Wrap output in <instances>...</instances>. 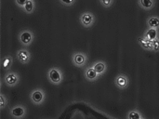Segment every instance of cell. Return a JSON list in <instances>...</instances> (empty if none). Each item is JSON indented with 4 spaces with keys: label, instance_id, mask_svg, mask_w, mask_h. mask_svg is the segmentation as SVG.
<instances>
[{
    "label": "cell",
    "instance_id": "7",
    "mask_svg": "<svg viewBox=\"0 0 159 119\" xmlns=\"http://www.w3.org/2000/svg\"><path fill=\"white\" fill-rule=\"evenodd\" d=\"M50 77L53 82H59L60 79H61V76H60V73L57 71V70L53 69L50 72Z\"/></svg>",
    "mask_w": 159,
    "mask_h": 119
},
{
    "label": "cell",
    "instance_id": "14",
    "mask_svg": "<svg viewBox=\"0 0 159 119\" xmlns=\"http://www.w3.org/2000/svg\"><path fill=\"white\" fill-rule=\"evenodd\" d=\"M6 80H7V82H8V84H10V85H12V84H14V83L17 82V77H16V76H14V74H8V76H7Z\"/></svg>",
    "mask_w": 159,
    "mask_h": 119
},
{
    "label": "cell",
    "instance_id": "13",
    "mask_svg": "<svg viewBox=\"0 0 159 119\" xmlns=\"http://www.w3.org/2000/svg\"><path fill=\"white\" fill-rule=\"evenodd\" d=\"M33 100L34 101H36V102H38V101H40L43 98V95L40 91H34L33 93Z\"/></svg>",
    "mask_w": 159,
    "mask_h": 119
},
{
    "label": "cell",
    "instance_id": "18",
    "mask_svg": "<svg viewBox=\"0 0 159 119\" xmlns=\"http://www.w3.org/2000/svg\"><path fill=\"white\" fill-rule=\"evenodd\" d=\"M100 3L106 7H110L114 3V1L113 0H103V1H100Z\"/></svg>",
    "mask_w": 159,
    "mask_h": 119
},
{
    "label": "cell",
    "instance_id": "16",
    "mask_svg": "<svg viewBox=\"0 0 159 119\" xmlns=\"http://www.w3.org/2000/svg\"><path fill=\"white\" fill-rule=\"evenodd\" d=\"M152 50L159 51V39L156 38V40L152 41Z\"/></svg>",
    "mask_w": 159,
    "mask_h": 119
},
{
    "label": "cell",
    "instance_id": "1",
    "mask_svg": "<svg viewBox=\"0 0 159 119\" xmlns=\"http://www.w3.org/2000/svg\"><path fill=\"white\" fill-rule=\"evenodd\" d=\"M116 84L120 89H126L129 85V78L125 74H118L116 77Z\"/></svg>",
    "mask_w": 159,
    "mask_h": 119
},
{
    "label": "cell",
    "instance_id": "5",
    "mask_svg": "<svg viewBox=\"0 0 159 119\" xmlns=\"http://www.w3.org/2000/svg\"><path fill=\"white\" fill-rule=\"evenodd\" d=\"M81 21L84 25L89 26L93 21V16H92L91 13H85V14H83Z\"/></svg>",
    "mask_w": 159,
    "mask_h": 119
},
{
    "label": "cell",
    "instance_id": "4",
    "mask_svg": "<svg viewBox=\"0 0 159 119\" xmlns=\"http://www.w3.org/2000/svg\"><path fill=\"white\" fill-rule=\"evenodd\" d=\"M147 23L149 28H153V29H158L159 28V18L156 16H153L151 18H149L147 21Z\"/></svg>",
    "mask_w": 159,
    "mask_h": 119
},
{
    "label": "cell",
    "instance_id": "21",
    "mask_svg": "<svg viewBox=\"0 0 159 119\" xmlns=\"http://www.w3.org/2000/svg\"><path fill=\"white\" fill-rule=\"evenodd\" d=\"M64 3H72V1H63Z\"/></svg>",
    "mask_w": 159,
    "mask_h": 119
},
{
    "label": "cell",
    "instance_id": "6",
    "mask_svg": "<svg viewBox=\"0 0 159 119\" xmlns=\"http://www.w3.org/2000/svg\"><path fill=\"white\" fill-rule=\"evenodd\" d=\"M93 69L95 70L97 74H103V73L105 71V69H106V65H105L104 63H101V61H99V63H97L94 65Z\"/></svg>",
    "mask_w": 159,
    "mask_h": 119
},
{
    "label": "cell",
    "instance_id": "10",
    "mask_svg": "<svg viewBox=\"0 0 159 119\" xmlns=\"http://www.w3.org/2000/svg\"><path fill=\"white\" fill-rule=\"evenodd\" d=\"M74 61H76V63L78 65L83 64L85 63V56L83 54H76L74 56Z\"/></svg>",
    "mask_w": 159,
    "mask_h": 119
},
{
    "label": "cell",
    "instance_id": "19",
    "mask_svg": "<svg viewBox=\"0 0 159 119\" xmlns=\"http://www.w3.org/2000/svg\"><path fill=\"white\" fill-rule=\"evenodd\" d=\"M10 59H7V60L5 61V63H4V66H5V67H8V65H10Z\"/></svg>",
    "mask_w": 159,
    "mask_h": 119
},
{
    "label": "cell",
    "instance_id": "17",
    "mask_svg": "<svg viewBox=\"0 0 159 119\" xmlns=\"http://www.w3.org/2000/svg\"><path fill=\"white\" fill-rule=\"evenodd\" d=\"M25 8L27 11H31L33 8V2L28 0V1H25Z\"/></svg>",
    "mask_w": 159,
    "mask_h": 119
},
{
    "label": "cell",
    "instance_id": "3",
    "mask_svg": "<svg viewBox=\"0 0 159 119\" xmlns=\"http://www.w3.org/2000/svg\"><path fill=\"white\" fill-rule=\"evenodd\" d=\"M154 4L156 2L152 0H140L139 1V5L144 10H152L154 7Z\"/></svg>",
    "mask_w": 159,
    "mask_h": 119
},
{
    "label": "cell",
    "instance_id": "22",
    "mask_svg": "<svg viewBox=\"0 0 159 119\" xmlns=\"http://www.w3.org/2000/svg\"><path fill=\"white\" fill-rule=\"evenodd\" d=\"M141 119H143V118H141Z\"/></svg>",
    "mask_w": 159,
    "mask_h": 119
},
{
    "label": "cell",
    "instance_id": "11",
    "mask_svg": "<svg viewBox=\"0 0 159 119\" xmlns=\"http://www.w3.org/2000/svg\"><path fill=\"white\" fill-rule=\"evenodd\" d=\"M21 39L23 43H29L31 41V39H32V36H31L30 33L25 32V33H23V34L21 36Z\"/></svg>",
    "mask_w": 159,
    "mask_h": 119
},
{
    "label": "cell",
    "instance_id": "15",
    "mask_svg": "<svg viewBox=\"0 0 159 119\" xmlns=\"http://www.w3.org/2000/svg\"><path fill=\"white\" fill-rule=\"evenodd\" d=\"M12 113L14 114L15 116H21L23 114V109L21 107H16L12 110Z\"/></svg>",
    "mask_w": 159,
    "mask_h": 119
},
{
    "label": "cell",
    "instance_id": "12",
    "mask_svg": "<svg viewBox=\"0 0 159 119\" xmlns=\"http://www.w3.org/2000/svg\"><path fill=\"white\" fill-rule=\"evenodd\" d=\"M18 57H19V59L21 61H27L28 59V53H27V51H25V50H21L19 52V54H18Z\"/></svg>",
    "mask_w": 159,
    "mask_h": 119
},
{
    "label": "cell",
    "instance_id": "20",
    "mask_svg": "<svg viewBox=\"0 0 159 119\" xmlns=\"http://www.w3.org/2000/svg\"><path fill=\"white\" fill-rule=\"evenodd\" d=\"M18 3H19V4H23V3H25V1H24V0H23V1H18Z\"/></svg>",
    "mask_w": 159,
    "mask_h": 119
},
{
    "label": "cell",
    "instance_id": "8",
    "mask_svg": "<svg viewBox=\"0 0 159 119\" xmlns=\"http://www.w3.org/2000/svg\"><path fill=\"white\" fill-rule=\"evenodd\" d=\"M141 114L140 112L133 110V111H130L127 113V119H141Z\"/></svg>",
    "mask_w": 159,
    "mask_h": 119
},
{
    "label": "cell",
    "instance_id": "9",
    "mask_svg": "<svg viewBox=\"0 0 159 119\" xmlns=\"http://www.w3.org/2000/svg\"><path fill=\"white\" fill-rule=\"evenodd\" d=\"M86 76L88 79H95L97 77V76H98V74L96 73V71L93 68H89L87 70Z\"/></svg>",
    "mask_w": 159,
    "mask_h": 119
},
{
    "label": "cell",
    "instance_id": "2",
    "mask_svg": "<svg viewBox=\"0 0 159 119\" xmlns=\"http://www.w3.org/2000/svg\"><path fill=\"white\" fill-rule=\"evenodd\" d=\"M157 36H158V31L157 29H153V28H149L144 34V39H146L148 41L156 40Z\"/></svg>",
    "mask_w": 159,
    "mask_h": 119
}]
</instances>
